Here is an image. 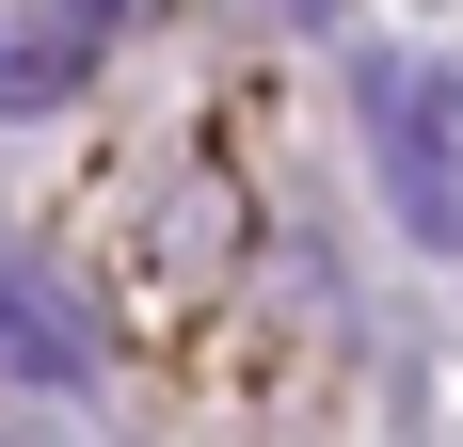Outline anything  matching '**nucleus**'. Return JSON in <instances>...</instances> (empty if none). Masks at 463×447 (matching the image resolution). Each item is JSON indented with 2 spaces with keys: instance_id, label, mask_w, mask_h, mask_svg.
Segmentation results:
<instances>
[{
  "instance_id": "nucleus-1",
  "label": "nucleus",
  "mask_w": 463,
  "mask_h": 447,
  "mask_svg": "<svg viewBox=\"0 0 463 447\" xmlns=\"http://www.w3.org/2000/svg\"><path fill=\"white\" fill-rule=\"evenodd\" d=\"M368 160L431 256H463V64H368Z\"/></svg>"
},
{
  "instance_id": "nucleus-2",
  "label": "nucleus",
  "mask_w": 463,
  "mask_h": 447,
  "mask_svg": "<svg viewBox=\"0 0 463 447\" xmlns=\"http://www.w3.org/2000/svg\"><path fill=\"white\" fill-rule=\"evenodd\" d=\"M0 352H33V367H80V336H48L33 288H0Z\"/></svg>"
},
{
  "instance_id": "nucleus-3",
  "label": "nucleus",
  "mask_w": 463,
  "mask_h": 447,
  "mask_svg": "<svg viewBox=\"0 0 463 447\" xmlns=\"http://www.w3.org/2000/svg\"><path fill=\"white\" fill-rule=\"evenodd\" d=\"M288 16H335V0H288Z\"/></svg>"
}]
</instances>
